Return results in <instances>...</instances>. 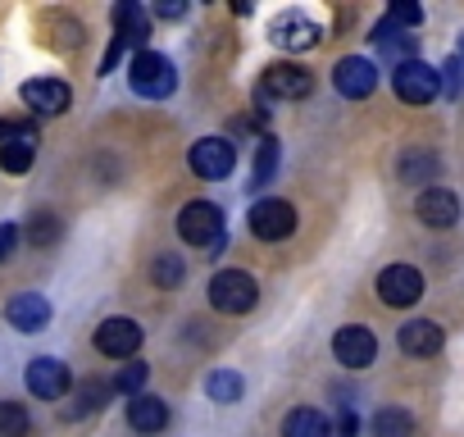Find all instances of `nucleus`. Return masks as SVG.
<instances>
[{
	"mask_svg": "<svg viewBox=\"0 0 464 437\" xmlns=\"http://www.w3.org/2000/svg\"><path fill=\"white\" fill-rule=\"evenodd\" d=\"M256 301H260V287L246 269H218L209 278V306L223 315H246L256 310Z\"/></svg>",
	"mask_w": 464,
	"mask_h": 437,
	"instance_id": "f257e3e1",
	"label": "nucleus"
},
{
	"mask_svg": "<svg viewBox=\"0 0 464 437\" xmlns=\"http://www.w3.org/2000/svg\"><path fill=\"white\" fill-rule=\"evenodd\" d=\"M128 83H132V92L146 96V101H164V96L178 87L173 64H169L164 55H155V51H137V55H132V64H128Z\"/></svg>",
	"mask_w": 464,
	"mask_h": 437,
	"instance_id": "f03ea898",
	"label": "nucleus"
},
{
	"mask_svg": "<svg viewBox=\"0 0 464 437\" xmlns=\"http://www.w3.org/2000/svg\"><path fill=\"white\" fill-rule=\"evenodd\" d=\"M178 238L191 242V247H214V242H223V214H218V205H209V200L182 205V214H178Z\"/></svg>",
	"mask_w": 464,
	"mask_h": 437,
	"instance_id": "7ed1b4c3",
	"label": "nucleus"
},
{
	"mask_svg": "<svg viewBox=\"0 0 464 437\" xmlns=\"http://www.w3.org/2000/svg\"><path fill=\"white\" fill-rule=\"evenodd\" d=\"M392 87H396L401 101H410V105H428V101L441 92V73L428 69L423 60H401L396 73H392Z\"/></svg>",
	"mask_w": 464,
	"mask_h": 437,
	"instance_id": "20e7f679",
	"label": "nucleus"
},
{
	"mask_svg": "<svg viewBox=\"0 0 464 437\" xmlns=\"http://www.w3.org/2000/svg\"><path fill=\"white\" fill-rule=\"evenodd\" d=\"M378 296H382V306L405 310V306H414L423 296V274L414 265H387L378 274Z\"/></svg>",
	"mask_w": 464,
	"mask_h": 437,
	"instance_id": "39448f33",
	"label": "nucleus"
},
{
	"mask_svg": "<svg viewBox=\"0 0 464 437\" xmlns=\"http://www.w3.org/2000/svg\"><path fill=\"white\" fill-rule=\"evenodd\" d=\"M37 160V132L28 123H0V169L28 173Z\"/></svg>",
	"mask_w": 464,
	"mask_h": 437,
	"instance_id": "423d86ee",
	"label": "nucleus"
},
{
	"mask_svg": "<svg viewBox=\"0 0 464 437\" xmlns=\"http://www.w3.org/2000/svg\"><path fill=\"white\" fill-rule=\"evenodd\" d=\"M251 233L260 242H283L296 233V209L287 200H256L251 205Z\"/></svg>",
	"mask_w": 464,
	"mask_h": 437,
	"instance_id": "0eeeda50",
	"label": "nucleus"
},
{
	"mask_svg": "<svg viewBox=\"0 0 464 437\" xmlns=\"http://www.w3.org/2000/svg\"><path fill=\"white\" fill-rule=\"evenodd\" d=\"M319 37H324V28H319L310 15H301V10H283V15L269 24V42L283 46V51H310Z\"/></svg>",
	"mask_w": 464,
	"mask_h": 437,
	"instance_id": "6e6552de",
	"label": "nucleus"
},
{
	"mask_svg": "<svg viewBox=\"0 0 464 437\" xmlns=\"http://www.w3.org/2000/svg\"><path fill=\"white\" fill-rule=\"evenodd\" d=\"M310 92H314V78L301 64H269L260 78V96H269V101H301Z\"/></svg>",
	"mask_w": 464,
	"mask_h": 437,
	"instance_id": "1a4fd4ad",
	"label": "nucleus"
},
{
	"mask_svg": "<svg viewBox=\"0 0 464 437\" xmlns=\"http://www.w3.org/2000/svg\"><path fill=\"white\" fill-rule=\"evenodd\" d=\"M333 355H337V364H346V369H369L373 355H378V337H373L364 324H346V328H337V337H333Z\"/></svg>",
	"mask_w": 464,
	"mask_h": 437,
	"instance_id": "9d476101",
	"label": "nucleus"
},
{
	"mask_svg": "<svg viewBox=\"0 0 464 437\" xmlns=\"http://www.w3.org/2000/svg\"><path fill=\"white\" fill-rule=\"evenodd\" d=\"M187 160H191V173L196 178H227L232 164H237V151H232L227 137H200Z\"/></svg>",
	"mask_w": 464,
	"mask_h": 437,
	"instance_id": "9b49d317",
	"label": "nucleus"
},
{
	"mask_svg": "<svg viewBox=\"0 0 464 437\" xmlns=\"http://www.w3.org/2000/svg\"><path fill=\"white\" fill-rule=\"evenodd\" d=\"M333 87H337L346 101H364V96H373V87H378V69H373L364 55H346V60H337V69H333Z\"/></svg>",
	"mask_w": 464,
	"mask_h": 437,
	"instance_id": "f8f14e48",
	"label": "nucleus"
},
{
	"mask_svg": "<svg viewBox=\"0 0 464 437\" xmlns=\"http://www.w3.org/2000/svg\"><path fill=\"white\" fill-rule=\"evenodd\" d=\"M96 351L110 360H132L141 351V328L132 319H105L96 328Z\"/></svg>",
	"mask_w": 464,
	"mask_h": 437,
	"instance_id": "ddd939ff",
	"label": "nucleus"
},
{
	"mask_svg": "<svg viewBox=\"0 0 464 437\" xmlns=\"http://www.w3.org/2000/svg\"><path fill=\"white\" fill-rule=\"evenodd\" d=\"M19 96H24V105L37 110V114H64L69 101H73V92H69L60 78H33V83L19 87Z\"/></svg>",
	"mask_w": 464,
	"mask_h": 437,
	"instance_id": "4468645a",
	"label": "nucleus"
},
{
	"mask_svg": "<svg viewBox=\"0 0 464 437\" xmlns=\"http://www.w3.org/2000/svg\"><path fill=\"white\" fill-rule=\"evenodd\" d=\"M28 392L42 396V401H60V396L69 392V369H64V360H55V355L33 360V364H28Z\"/></svg>",
	"mask_w": 464,
	"mask_h": 437,
	"instance_id": "2eb2a0df",
	"label": "nucleus"
},
{
	"mask_svg": "<svg viewBox=\"0 0 464 437\" xmlns=\"http://www.w3.org/2000/svg\"><path fill=\"white\" fill-rule=\"evenodd\" d=\"M5 319H10V328H19V333H42V328L51 324V301H46L42 292H19V296L5 306Z\"/></svg>",
	"mask_w": 464,
	"mask_h": 437,
	"instance_id": "dca6fc26",
	"label": "nucleus"
},
{
	"mask_svg": "<svg viewBox=\"0 0 464 437\" xmlns=\"http://www.w3.org/2000/svg\"><path fill=\"white\" fill-rule=\"evenodd\" d=\"M414 209H419V218H423L428 228H450L455 218H459V200H455V191H446V187H428Z\"/></svg>",
	"mask_w": 464,
	"mask_h": 437,
	"instance_id": "f3484780",
	"label": "nucleus"
},
{
	"mask_svg": "<svg viewBox=\"0 0 464 437\" xmlns=\"http://www.w3.org/2000/svg\"><path fill=\"white\" fill-rule=\"evenodd\" d=\"M401 351L405 355H437L441 351V328L432 319H410L401 328Z\"/></svg>",
	"mask_w": 464,
	"mask_h": 437,
	"instance_id": "a211bd4d",
	"label": "nucleus"
},
{
	"mask_svg": "<svg viewBox=\"0 0 464 437\" xmlns=\"http://www.w3.org/2000/svg\"><path fill=\"white\" fill-rule=\"evenodd\" d=\"M128 423L137 428V432H160L164 423H169V405L160 401V396H132L128 401Z\"/></svg>",
	"mask_w": 464,
	"mask_h": 437,
	"instance_id": "6ab92c4d",
	"label": "nucleus"
},
{
	"mask_svg": "<svg viewBox=\"0 0 464 437\" xmlns=\"http://www.w3.org/2000/svg\"><path fill=\"white\" fill-rule=\"evenodd\" d=\"M114 24H119V46H141V51H146L150 15H146L141 5H119V10H114Z\"/></svg>",
	"mask_w": 464,
	"mask_h": 437,
	"instance_id": "aec40b11",
	"label": "nucleus"
},
{
	"mask_svg": "<svg viewBox=\"0 0 464 437\" xmlns=\"http://www.w3.org/2000/svg\"><path fill=\"white\" fill-rule=\"evenodd\" d=\"M283 437H333V428H328V419L319 410L301 405V410H292L283 419Z\"/></svg>",
	"mask_w": 464,
	"mask_h": 437,
	"instance_id": "412c9836",
	"label": "nucleus"
},
{
	"mask_svg": "<svg viewBox=\"0 0 464 437\" xmlns=\"http://www.w3.org/2000/svg\"><path fill=\"white\" fill-rule=\"evenodd\" d=\"M274 169H278V141H274V137H260V146H256V169H251V187H269V182H274Z\"/></svg>",
	"mask_w": 464,
	"mask_h": 437,
	"instance_id": "4be33fe9",
	"label": "nucleus"
},
{
	"mask_svg": "<svg viewBox=\"0 0 464 437\" xmlns=\"http://www.w3.org/2000/svg\"><path fill=\"white\" fill-rule=\"evenodd\" d=\"M373 437H414V419L405 410H378L373 414Z\"/></svg>",
	"mask_w": 464,
	"mask_h": 437,
	"instance_id": "5701e85b",
	"label": "nucleus"
},
{
	"mask_svg": "<svg viewBox=\"0 0 464 437\" xmlns=\"http://www.w3.org/2000/svg\"><path fill=\"white\" fill-rule=\"evenodd\" d=\"M205 392H209L214 401H223V405L242 401V374H232V369H218V374H209Z\"/></svg>",
	"mask_w": 464,
	"mask_h": 437,
	"instance_id": "b1692460",
	"label": "nucleus"
},
{
	"mask_svg": "<svg viewBox=\"0 0 464 437\" xmlns=\"http://www.w3.org/2000/svg\"><path fill=\"white\" fill-rule=\"evenodd\" d=\"M33 419L19 401H0V437H28Z\"/></svg>",
	"mask_w": 464,
	"mask_h": 437,
	"instance_id": "393cba45",
	"label": "nucleus"
},
{
	"mask_svg": "<svg viewBox=\"0 0 464 437\" xmlns=\"http://www.w3.org/2000/svg\"><path fill=\"white\" fill-rule=\"evenodd\" d=\"M182 274H187V269H182V256H160V260L150 265V278H155V287H164V292L178 287Z\"/></svg>",
	"mask_w": 464,
	"mask_h": 437,
	"instance_id": "a878e982",
	"label": "nucleus"
},
{
	"mask_svg": "<svg viewBox=\"0 0 464 437\" xmlns=\"http://www.w3.org/2000/svg\"><path fill=\"white\" fill-rule=\"evenodd\" d=\"M110 387H114V392H123L128 401H132V396H141V392H146V364H123V369L114 374V383H110Z\"/></svg>",
	"mask_w": 464,
	"mask_h": 437,
	"instance_id": "bb28decb",
	"label": "nucleus"
},
{
	"mask_svg": "<svg viewBox=\"0 0 464 437\" xmlns=\"http://www.w3.org/2000/svg\"><path fill=\"white\" fill-rule=\"evenodd\" d=\"M55 238H60V218H55V214H33L28 242H33V247H51Z\"/></svg>",
	"mask_w": 464,
	"mask_h": 437,
	"instance_id": "cd10ccee",
	"label": "nucleus"
},
{
	"mask_svg": "<svg viewBox=\"0 0 464 437\" xmlns=\"http://www.w3.org/2000/svg\"><path fill=\"white\" fill-rule=\"evenodd\" d=\"M105 396H110V387H105V383H82V387H78V405H73L69 414H73V419H82V414L101 410V401H105Z\"/></svg>",
	"mask_w": 464,
	"mask_h": 437,
	"instance_id": "c85d7f7f",
	"label": "nucleus"
},
{
	"mask_svg": "<svg viewBox=\"0 0 464 437\" xmlns=\"http://www.w3.org/2000/svg\"><path fill=\"white\" fill-rule=\"evenodd\" d=\"M432 173H437V160H432V155H405V160H401V178H410V182L432 178Z\"/></svg>",
	"mask_w": 464,
	"mask_h": 437,
	"instance_id": "c756f323",
	"label": "nucleus"
},
{
	"mask_svg": "<svg viewBox=\"0 0 464 437\" xmlns=\"http://www.w3.org/2000/svg\"><path fill=\"white\" fill-rule=\"evenodd\" d=\"M387 24H405V28H414V24H423V10H419V5H392Z\"/></svg>",
	"mask_w": 464,
	"mask_h": 437,
	"instance_id": "7c9ffc66",
	"label": "nucleus"
},
{
	"mask_svg": "<svg viewBox=\"0 0 464 437\" xmlns=\"http://www.w3.org/2000/svg\"><path fill=\"white\" fill-rule=\"evenodd\" d=\"M14 247H19V228L14 224H0V260H10Z\"/></svg>",
	"mask_w": 464,
	"mask_h": 437,
	"instance_id": "2f4dec72",
	"label": "nucleus"
},
{
	"mask_svg": "<svg viewBox=\"0 0 464 437\" xmlns=\"http://www.w3.org/2000/svg\"><path fill=\"white\" fill-rule=\"evenodd\" d=\"M187 5H178V0H169V5H160V19H182Z\"/></svg>",
	"mask_w": 464,
	"mask_h": 437,
	"instance_id": "473e14b6",
	"label": "nucleus"
}]
</instances>
